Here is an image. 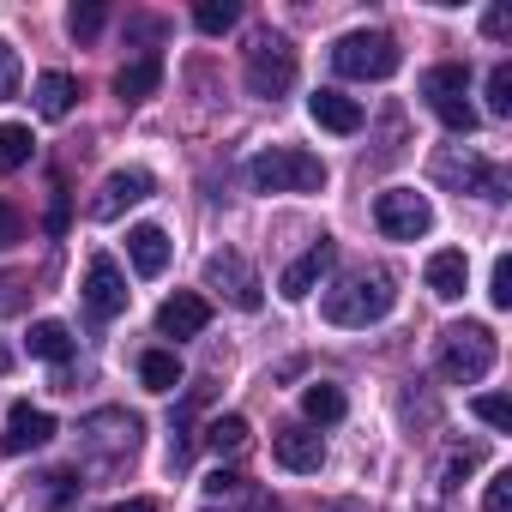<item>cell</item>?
I'll list each match as a JSON object with an SVG mask.
<instances>
[{
	"label": "cell",
	"instance_id": "277c9868",
	"mask_svg": "<svg viewBox=\"0 0 512 512\" xmlns=\"http://www.w3.org/2000/svg\"><path fill=\"white\" fill-rule=\"evenodd\" d=\"M488 368H494V332H488V326L464 320V326H446V332H440V374H446L452 386H470V380H482Z\"/></svg>",
	"mask_w": 512,
	"mask_h": 512
},
{
	"label": "cell",
	"instance_id": "44dd1931",
	"mask_svg": "<svg viewBox=\"0 0 512 512\" xmlns=\"http://www.w3.org/2000/svg\"><path fill=\"white\" fill-rule=\"evenodd\" d=\"M79 494H85V476H79V470H49V476H37V512H67V506H79Z\"/></svg>",
	"mask_w": 512,
	"mask_h": 512
},
{
	"label": "cell",
	"instance_id": "484cf974",
	"mask_svg": "<svg viewBox=\"0 0 512 512\" xmlns=\"http://www.w3.org/2000/svg\"><path fill=\"white\" fill-rule=\"evenodd\" d=\"M235 19H241V7H235V0H199V7H193V25H199L205 37H223V31H235Z\"/></svg>",
	"mask_w": 512,
	"mask_h": 512
},
{
	"label": "cell",
	"instance_id": "4dcf8cb0",
	"mask_svg": "<svg viewBox=\"0 0 512 512\" xmlns=\"http://www.w3.org/2000/svg\"><path fill=\"white\" fill-rule=\"evenodd\" d=\"M470 410H476L488 428H512V404H506L500 392H482V398H470Z\"/></svg>",
	"mask_w": 512,
	"mask_h": 512
},
{
	"label": "cell",
	"instance_id": "4316f807",
	"mask_svg": "<svg viewBox=\"0 0 512 512\" xmlns=\"http://www.w3.org/2000/svg\"><path fill=\"white\" fill-rule=\"evenodd\" d=\"M205 446H211V452H241V446H247V416H217V422L205 428Z\"/></svg>",
	"mask_w": 512,
	"mask_h": 512
},
{
	"label": "cell",
	"instance_id": "8fae6325",
	"mask_svg": "<svg viewBox=\"0 0 512 512\" xmlns=\"http://www.w3.org/2000/svg\"><path fill=\"white\" fill-rule=\"evenodd\" d=\"M151 187H157V181H151L145 169H115V175H109V181L97 187V199H91V217H97V223H115V217H121L127 205L151 199Z\"/></svg>",
	"mask_w": 512,
	"mask_h": 512
},
{
	"label": "cell",
	"instance_id": "e575fe53",
	"mask_svg": "<svg viewBox=\"0 0 512 512\" xmlns=\"http://www.w3.org/2000/svg\"><path fill=\"white\" fill-rule=\"evenodd\" d=\"M482 512H512V470H500L482 494Z\"/></svg>",
	"mask_w": 512,
	"mask_h": 512
},
{
	"label": "cell",
	"instance_id": "6da1fadb",
	"mask_svg": "<svg viewBox=\"0 0 512 512\" xmlns=\"http://www.w3.org/2000/svg\"><path fill=\"white\" fill-rule=\"evenodd\" d=\"M392 302H398V290H392V272H380V266H362V272H350V278H338L332 290H326V320L332 326H374V320H386L392 314Z\"/></svg>",
	"mask_w": 512,
	"mask_h": 512
},
{
	"label": "cell",
	"instance_id": "52a82bcc",
	"mask_svg": "<svg viewBox=\"0 0 512 512\" xmlns=\"http://www.w3.org/2000/svg\"><path fill=\"white\" fill-rule=\"evenodd\" d=\"M434 181L458 187V193H476V199H506V169L476 157V151H440L434 157Z\"/></svg>",
	"mask_w": 512,
	"mask_h": 512
},
{
	"label": "cell",
	"instance_id": "60d3db41",
	"mask_svg": "<svg viewBox=\"0 0 512 512\" xmlns=\"http://www.w3.org/2000/svg\"><path fill=\"white\" fill-rule=\"evenodd\" d=\"M109 512H157V500H121V506H109Z\"/></svg>",
	"mask_w": 512,
	"mask_h": 512
},
{
	"label": "cell",
	"instance_id": "cb8c5ba5",
	"mask_svg": "<svg viewBox=\"0 0 512 512\" xmlns=\"http://www.w3.org/2000/svg\"><path fill=\"white\" fill-rule=\"evenodd\" d=\"M302 410H308V422H344V392L326 386V380H314L302 392Z\"/></svg>",
	"mask_w": 512,
	"mask_h": 512
},
{
	"label": "cell",
	"instance_id": "74e56055",
	"mask_svg": "<svg viewBox=\"0 0 512 512\" xmlns=\"http://www.w3.org/2000/svg\"><path fill=\"white\" fill-rule=\"evenodd\" d=\"M25 308V284L19 278H0V314H19Z\"/></svg>",
	"mask_w": 512,
	"mask_h": 512
},
{
	"label": "cell",
	"instance_id": "f546056e",
	"mask_svg": "<svg viewBox=\"0 0 512 512\" xmlns=\"http://www.w3.org/2000/svg\"><path fill=\"white\" fill-rule=\"evenodd\" d=\"M488 109H494V115H512V67H506V61L488 73Z\"/></svg>",
	"mask_w": 512,
	"mask_h": 512
},
{
	"label": "cell",
	"instance_id": "d590c367",
	"mask_svg": "<svg viewBox=\"0 0 512 512\" xmlns=\"http://www.w3.org/2000/svg\"><path fill=\"white\" fill-rule=\"evenodd\" d=\"M163 31H169L163 19H127V37L133 43H163Z\"/></svg>",
	"mask_w": 512,
	"mask_h": 512
},
{
	"label": "cell",
	"instance_id": "d6986e66",
	"mask_svg": "<svg viewBox=\"0 0 512 512\" xmlns=\"http://www.w3.org/2000/svg\"><path fill=\"white\" fill-rule=\"evenodd\" d=\"M157 85H163V61L157 55H139V61H127L115 73V97L121 103H145V97H157Z\"/></svg>",
	"mask_w": 512,
	"mask_h": 512
},
{
	"label": "cell",
	"instance_id": "ac0fdd59",
	"mask_svg": "<svg viewBox=\"0 0 512 512\" xmlns=\"http://www.w3.org/2000/svg\"><path fill=\"white\" fill-rule=\"evenodd\" d=\"M422 278H428V290H434L440 302H458V296H464V284H470V260H464L458 247H440L434 260H428V272H422Z\"/></svg>",
	"mask_w": 512,
	"mask_h": 512
},
{
	"label": "cell",
	"instance_id": "4fadbf2b",
	"mask_svg": "<svg viewBox=\"0 0 512 512\" xmlns=\"http://www.w3.org/2000/svg\"><path fill=\"white\" fill-rule=\"evenodd\" d=\"M332 266H338V241H326V235H320V241H314V247L302 253V260H296V266H290V272L278 278V290H284L290 302H302V296H314V284H320V278H326Z\"/></svg>",
	"mask_w": 512,
	"mask_h": 512
},
{
	"label": "cell",
	"instance_id": "83f0119b",
	"mask_svg": "<svg viewBox=\"0 0 512 512\" xmlns=\"http://www.w3.org/2000/svg\"><path fill=\"white\" fill-rule=\"evenodd\" d=\"M103 19H109V13L97 7V0H85V7H73V13H67V31H73L79 43H91V37L103 31Z\"/></svg>",
	"mask_w": 512,
	"mask_h": 512
},
{
	"label": "cell",
	"instance_id": "7c38bea8",
	"mask_svg": "<svg viewBox=\"0 0 512 512\" xmlns=\"http://www.w3.org/2000/svg\"><path fill=\"white\" fill-rule=\"evenodd\" d=\"M55 440V416L49 410H37V404H13L7 410V434H0V446H7L13 458L19 452H37V446H49Z\"/></svg>",
	"mask_w": 512,
	"mask_h": 512
},
{
	"label": "cell",
	"instance_id": "9c48e42d",
	"mask_svg": "<svg viewBox=\"0 0 512 512\" xmlns=\"http://www.w3.org/2000/svg\"><path fill=\"white\" fill-rule=\"evenodd\" d=\"M205 284H211V290H223L241 314H253V308L266 302V296H260V278H253V266L241 260L235 247H223V253H211V260H205Z\"/></svg>",
	"mask_w": 512,
	"mask_h": 512
},
{
	"label": "cell",
	"instance_id": "9a60e30c",
	"mask_svg": "<svg viewBox=\"0 0 512 512\" xmlns=\"http://www.w3.org/2000/svg\"><path fill=\"white\" fill-rule=\"evenodd\" d=\"M272 458H278L284 470L308 476V470H320V464H326V440H320L314 428H278V440H272Z\"/></svg>",
	"mask_w": 512,
	"mask_h": 512
},
{
	"label": "cell",
	"instance_id": "7402d4cb",
	"mask_svg": "<svg viewBox=\"0 0 512 512\" xmlns=\"http://www.w3.org/2000/svg\"><path fill=\"white\" fill-rule=\"evenodd\" d=\"M25 344H31V356H43V362H55V368H61V362L73 356V332H67L61 320H37Z\"/></svg>",
	"mask_w": 512,
	"mask_h": 512
},
{
	"label": "cell",
	"instance_id": "ffe728a7",
	"mask_svg": "<svg viewBox=\"0 0 512 512\" xmlns=\"http://www.w3.org/2000/svg\"><path fill=\"white\" fill-rule=\"evenodd\" d=\"M73 103H79V79L73 73H43L37 79V115L43 121H67Z\"/></svg>",
	"mask_w": 512,
	"mask_h": 512
},
{
	"label": "cell",
	"instance_id": "1f68e13d",
	"mask_svg": "<svg viewBox=\"0 0 512 512\" xmlns=\"http://www.w3.org/2000/svg\"><path fill=\"white\" fill-rule=\"evenodd\" d=\"M19 241H25V217H19V205H13V199H0V253L19 247Z\"/></svg>",
	"mask_w": 512,
	"mask_h": 512
},
{
	"label": "cell",
	"instance_id": "b9f144b4",
	"mask_svg": "<svg viewBox=\"0 0 512 512\" xmlns=\"http://www.w3.org/2000/svg\"><path fill=\"white\" fill-rule=\"evenodd\" d=\"M247 512H284V506H278L272 494H253V506H247Z\"/></svg>",
	"mask_w": 512,
	"mask_h": 512
},
{
	"label": "cell",
	"instance_id": "5bb4252c",
	"mask_svg": "<svg viewBox=\"0 0 512 512\" xmlns=\"http://www.w3.org/2000/svg\"><path fill=\"white\" fill-rule=\"evenodd\" d=\"M205 326H211V302L193 296V290H181V296H169V302L157 308V332H163V338H199Z\"/></svg>",
	"mask_w": 512,
	"mask_h": 512
},
{
	"label": "cell",
	"instance_id": "836d02e7",
	"mask_svg": "<svg viewBox=\"0 0 512 512\" xmlns=\"http://www.w3.org/2000/svg\"><path fill=\"white\" fill-rule=\"evenodd\" d=\"M488 302H494V308H512V260H506V253L494 260V284H488Z\"/></svg>",
	"mask_w": 512,
	"mask_h": 512
},
{
	"label": "cell",
	"instance_id": "7a4b0ae2",
	"mask_svg": "<svg viewBox=\"0 0 512 512\" xmlns=\"http://www.w3.org/2000/svg\"><path fill=\"white\" fill-rule=\"evenodd\" d=\"M247 181L260 193H320L326 187V163L302 145H272L247 163Z\"/></svg>",
	"mask_w": 512,
	"mask_h": 512
},
{
	"label": "cell",
	"instance_id": "e0dca14e",
	"mask_svg": "<svg viewBox=\"0 0 512 512\" xmlns=\"http://www.w3.org/2000/svg\"><path fill=\"white\" fill-rule=\"evenodd\" d=\"M308 115H314L326 133H362V103L344 97V91H332V85L308 97Z\"/></svg>",
	"mask_w": 512,
	"mask_h": 512
},
{
	"label": "cell",
	"instance_id": "ab89813d",
	"mask_svg": "<svg viewBox=\"0 0 512 512\" xmlns=\"http://www.w3.org/2000/svg\"><path fill=\"white\" fill-rule=\"evenodd\" d=\"M67 229V193H55V205H49V235H61Z\"/></svg>",
	"mask_w": 512,
	"mask_h": 512
},
{
	"label": "cell",
	"instance_id": "3957f363",
	"mask_svg": "<svg viewBox=\"0 0 512 512\" xmlns=\"http://www.w3.org/2000/svg\"><path fill=\"white\" fill-rule=\"evenodd\" d=\"M398 61H404V49H398V37H386V31H344V37L332 43V67H338L344 79H392Z\"/></svg>",
	"mask_w": 512,
	"mask_h": 512
},
{
	"label": "cell",
	"instance_id": "5b68a950",
	"mask_svg": "<svg viewBox=\"0 0 512 512\" xmlns=\"http://www.w3.org/2000/svg\"><path fill=\"white\" fill-rule=\"evenodd\" d=\"M422 97H428V109L440 115V127H452V133H476L470 67H458V61H446V67H428V73H422Z\"/></svg>",
	"mask_w": 512,
	"mask_h": 512
},
{
	"label": "cell",
	"instance_id": "30bf717a",
	"mask_svg": "<svg viewBox=\"0 0 512 512\" xmlns=\"http://www.w3.org/2000/svg\"><path fill=\"white\" fill-rule=\"evenodd\" d=\"M85 308H91V320H121L127 314V278L109 253H97L85 266Z\"/></svg>",
	"mask_w": 512,
	"mask_h": 512
},
{
	"label": "cell",
	"instance_id": "ba28073f",
	"mask_svg": "<svg viewBox=\"0 0 512 512\" xmlns=\"http://www.w3.org/2000/svg\"><path fill=\"white\" fill-rule=\"evenodd\" d=\"M374 223H380V235H392V241H422V235L434 229V205H428V193H416V187H386V193L374 199Z\"/></svg>",
	"mask_w": 512,
	"mask_h": 512
},
{
	"label": "cell",
	"instance_id": "8992f818",
	"mask_svg": "<svg viewBox=\"0 0 512 512\" xmlns=\"http://www.w3.org/2000/svg\"><path fill=\"white\" fill-rule=\"evenodd\" d=\"M290 85H296V49H290V37L260 31V37H253V49H247V91L266 97V103H278Z\"/></svg>",
	"mask_w": 512,
	"mask_h": 512
},
{
	"label": "cell",
	"instance_id": "d6a6232c",
	"mask_svg": "<svg viewBox=\"0 0 512 512\" xmlns=\"http://www.w3.org/2000/svg\"><path fill=\"white\" fill-rule=\"evenodd\" d=\"M19 73H25V67H19V49L0 37V97H13V91H19Z\"/></svg>",
	"mask_w": 512,
	"mask_h": 512
},
{
	"label": "cell",
	"instance_id": "f1b7e54d",
	"mask_svg": "<svg viewBox=\"0 0 512 512\" xmlns=\"http://www.w3.org/2000/svg\"><path fill=\"white\" fill-rule=\"evenodd\" d=\"M482 464V446H464V452H452L446 458V470H440V488H464V476Z\"/></svg>",
	"mask_w": 512,
	"mask_h": 512
},
{
	"label": "cell",
	"instance_id": "2e32d148",
	"mask_svg": "<svg viewBox=\"0 0 512 512\" xmlns=\"http://www.w3.org/2000/svg\"><path fill=\"white\" fill-rule=\"evenodd\" d=\"M127 260H133L139 278H163V266H169V235H163L157 223L127 229Z\"/></svg>",
	"mask_w": 512,
	"mask_h": 512
},
{
	"label": "cell",
	"instance_id": "f35d334b",
	"mask_svg": "<svg viewBox=\"0 0 512 512\" xmlns=\"http://www.w3.org/2000/svg\"><path fill=\"white\" fill-rule=\"evenodd\" d=\"M205 488H211V494H235V488H241V476H235V470H211V476H205Z\"/></svg>",
	"mask_w": 512,
	"mask_h": 512
},
{
	"label": "cell",
	"instance_id": "7bdbcfd3",
	"mask_svg": "<svg viewBox=\"0 0 512 512\" xmlns=\"http://www.w3.org/2000/svg\"><path fill=\"white\" fill-rule=\"evenodd\" d=\"M7 368H13V356H7V350H0V374H7Z\"/></svg>",
	"mask_w": 512,
	"mask_h": 512
},
{
	"label": "cell",
	"instance_id": "603a6c76",
	"mask_svg": "<svg viewBox=\"0 0 512 512\" xmlns=\"http://www.w3.org/2000/svg\"><path fill=\"white\" fill-rule=\"evenodd\" d=\"M139 380H145V392H175V386H181L175 350H145V356H139Z\"/></svg>",
	"mask_w": 512,
	"mask_h": 512
},
{
	"label": "cell",
	"instance_id": "d4e9b609",
	"mask_svg": "<svg viewBox=\"0 0 512 512\" xmlns=\"http://www.w3.org/2000/svg\"><path fill=\"white\" fill-rule=\"evenodd\" d=\"M31 151H37L31 127H19V121L0 127V169H25V163H31Z\"/></svg>",
	"mask_w": 512,
	"mask_h": 512
},
{
	"label": "cell",
	"instance_id": "8d00e7d4",
	"mask_svg": "<svg viewBox=\"0 0 512 512\" xmlns=\"http://www.w3.org/2000/svg\"><path fill=\"white\" fill-rule=\"evenodd\" d=\"M482 31H488L494 43H500V37H512V13H506V7H488V13H482Z\"/></svg>",
	"mask_w": 512,
	"mask_h": 512
}]
</instances>
